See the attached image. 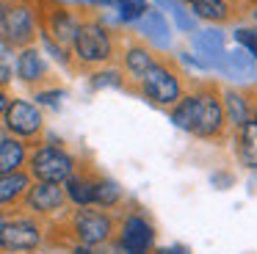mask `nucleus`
Here are the masks:
<instances>
[{
    "instance_id": "nucleus-1",
    "label": "nucleus",
    "mask_w": 257,
    "mask_h": 254,
    "mask_svg": "<svg viewBox=\"0 0 257 254\" xmlns=\"http://www.w3.org/2000/svg\"><path fill=\"white\" fill-rule=\"evenodd\" d=\"M174 124L183 127L188 133H196V136H213L221 124V108L213 97L202 94V97H188L183 99L177 110H174Z\"/></svg>"
},
{
    "instance_id": "nucleus-2",
    "label": "nucleus",
    "mask_w": 257,
    "mask_h": 254,
    "mask_svg": "<svg viewBox=\"0 0 257 254\" xmlns=\"http://www.w3.org/2000/svg\"><path fill=\"white\" fill-rule=\"evenodd\" d=\"M34 166V174L39 177L42 182H61V180H69V171H72V160L56 147H45L34 155L31 160Z\"/></svg>"
},
{
    "instance_id": "nucleus-3",
    "label": "nucleus",
    "mask_w": 257,
    "mask_h": 254,
    "mask_svg": "<svg viewBox=\"0 0 257 254\" xmlns=\"http://www.w3.org/2000/svg\"><path fill=\"white\" fill-rule=\"evenodd\" d=\"M75 50L83 61H105L111 55V42L100 25H83L75 33Z\"/></svg>"
},
{
    "instance_id": "nucleus-4",
    "label": "nucleus",
    "mask_w": 257,
    "mask_h": 254,
    "mask_svg": "<svg viewBox=\"0 0 257 254\" xmlns=\"http://www.w3.org/2000/svg\"><path fill=\"white\" fill-rule=\"evenodd\" d=\"M144 91H147L150 99H155V102H161V105H169V102H174V99L180 97V83L169 69L152 66V69L144 75Z\"/></svg>"
},
{
    "instance_id": "nucleus-5",
    "label": "nucleus",
    "mask_w": 257,
    "mask_h": 254,
    "mask_svg": "<svg viewBox=\"0 0 257 254\" xmlns=\"http://www.w3.org/2000/svg\"><path fill=\"white\" fill-rule=\"evenodd\" d=\"M39 243V229L31 221H12L0 229V246L6 251H28Z\"/></svg>"
},
{
    "instance_id": "nucleus-6",
    "label": "nucleus",
    "mask_w": 257,
    "mask_h": 254,
    "mask_svg": "<svg viewBox=\"0 0 257 254\" xmlns=\"http://www.w3.org/2000/svg\"><path fill=\"white\" fill-rule=\"evenodd\" d=\"M39 124H42V116H39V110H36L31 102L17 99V102L9 105L6 127L12 133H17V136H34V133L39 130Z\"/></svg>"
},
{
    "instance_id": "nucleus-7",
    "label": "nucleus",
    "mask_w": 257,
    "mask_h": 254,
    "mask_svg": "<svg viewBox=\"0 0 257 254\" xmlns=\"http://www.w3.org/2000/svg\"><path fill=\"white\" fill-rule=\"evenodd\" d=\"M75 226H78L80 240L89 243V246H94V243H102V240L108 237V232H111V221H108L102 213H91V210L80 213L78 221H75Z\"/></svg>"
},
{
    "instance_id": "nucleus-8",
    "label": "nucleus",
    "mask_w": 257,
    "mask_h": 254,
    "mask_svg": "<svg viewBox=\"0 0 257 254\" xmlns=\"http://www.w3.org/2000/svg\"><path fill=\"white\" fill-rule=\"evenodd\" d=\"M31 14L25 9H12L6 11L3 22H0V36L9 39L12 44H23L31 39Z\"/></svg>"
},
{
    "instance_id": "nucleus-9",
    "label": "nucleus",
    "mask_w": 257,
    "mask_h": 254,
    "mask_svg": "<svg viewBox=\"0 0 257 254\" xmlns=\"http://www.w3.org/2000/svg\"><path fill=\"white\" fill-rule=\"evenodd\" d=\"M152 243V229L144 218H127L124 221V229H122V248L127 251H147Z\"/></svg>"
},
{
    "instance_id": "nucleus-10",
    "label": "nucleus",
    "mask_w": 257,
    "mask_h": 254,
    "mask_svg": "<svg viewBox=\"0 0 257 254\" xmlns=\"http://www.w3.org/2000/svg\"><path fill=\"white\" fill-rule=\"evenodd\" d=\"M61 202H64V193H61V188H58V182H39V185L31 188V193H28V204L34 210H42V213L56 210Z\"/></svg>"
},
{
    "instance_id": "nucleus-11",
    "label": "nucleus",
    "mask_w": 257,
    "mask_h": 254,
    "mask_svg": "<svg viewBox=\"0 0 257 254\" xmlns=\"http://www.w3.org/2000/svg\"><path fill=\"white\" fill-rule=\"evenodd\" d=\"M25 152H23V144L14 141V138H0V177L3 174H12L20 163H23Z\"/></svg>"
},
{
    "instance_id": "nucleus-12",
    "label": "nucleus",
    "mask_w": 257,
    "mask_h": 254,
    "mask_svg": "<svg viewBox=\"0 0 257 254\" xmlns=\"http://www.w3.org/2000/svg\"><path fill=\"white\" fill-rule=\"evenodd\" d=\"M240 158L246 166L257 169V121L240 124Z\"/></svg>"
},
{
    "instance_id": "nucleus-13",
    "label": "nucleus",
    "mask_w": 257,
    "mask_h": 254,
    "mask_svg": "<svg viewBox=\"0 0 257 254\" xmlns=\"http://www.w3.org/2000/svg\"><path fill=\"white\" fill-rule=\"evenodd\" d=\"M25 185H28V177H25V174H17V171L3 174V177H0V204L12 202L14 196H20V193L25 191Z\"/></svg>"
},
{
    "instance_id": "nucleus-14",
    "label": "nucleus",
    "mask_w": 257,
    "mask_h": 254,
    "mask_svg": "<svg viewBox=\"0 0 257 254\" xmlns=\"http://www.w3.org/2000/svg\"><path fill=\"white\" fill-rule=\"evenodd\" d=\"M144 17V31L150 33V39L152 42H158L161 44V47H166L169 44V28H166V20H163L161 14H158V11H147V14H141Z\"/></svg>"
},
{
    "instance_id": "nucleus-15",
    "label": "nucleus",
    "mask_w": 257,
    "mask_h": 254,
    "mask_svg": "<svg viewBox=\"0 0 257 254\" xmlns=\"http://www.w3.org/2000/svg\"><path fill=\"white\" fill-rule=\"evenodd\" d=\"M17 69H20V77H23V80H36V77L42 75V69H45V64H42L36 50H25L17 61Z\"/></svg>"
},
{
    "instance_id": "nucleus-16",
    "label": "nucleus",
    "mask_w": 257,
    "mask_h": 254,
    "mask_svg": "<svg viewBox=\"0 0 257 254\" xmlns=\"http://www.w3.org/2000/svg\"><path fill=\"white\" fill-rule=\"evenodd\" d=\"M191 9L205 20H224L227 17V6L224 0H191Z\"/></svg>"
},
{
    "instance_id": "nucleus-17",
    "label": "nucleus",
    "mask_w": 257,
    "mask_h": 254,
    "mask_svg": "<svg viewBox=\"0 0 257 254\" xmlns=\"http://www.w3.org/2000/svg\"><path fill=\"white\" fill-rule=\"evenodd\" d=\"M199 50L205 55H210V58H216V61H221L224 55H221V33L218 31H205V33H199Z\"/></svg>"
},
{
    "instance_id": "nucleus-18",
    "label": "nucleus",
    "mask_w": 257,
    "mask_h": 254,
    "mask_svg": "<svg viewBox=\"0 0 257 254\" xmlns=\"http://www.w3.org/2000/svg\"><path fill=\"white\" fill-rule=\"evenodd\" d=\"M91 188H94V185H89L86 180H78V177H72V180L67 182L69 199H72V202H78V204H89L91 202Z\"/></svg>"
},
{
    "instance_id": "nucleus-19",
    "label": "nucleus",
    "mask_w": 257,
    "mask_h": 254,
    "mask_svg": "<svg viewBox=\"0 0 257 254\" xmlns=\"http://www.w3.org/2000/svg\"><path fill=\"white\" fill-rule=\"evenodd\" d=\"M53 33H56L61 42H72L75 33H78V25L72 22V17L67 14H56L53 17Z\"/></svg>"
},
{
    "instance_id": "nucleus-20",
    "label": "nucleus",
    "mask_w": 257,
    "mask_h": 254,
    "mask_svg": "<svg viewBox=\"0 0 257 254\" xmlns=\"http://www.w3.org/2000/svg\"><path fill=\"white\" fill-rule=\"evenodd\" d=\"M127 66H130V72H133V75L144 77L155 64H152V58L144 53V50H130V53H127Z\"/></svg>"
},
{
    "instance_id": "nucleus-21",
    "label": "nucleus",
    "mask_w": 257,
    "mask_h": 254,
    "mask_svg": "<svg viewBox=\"0 0 257 254\" xmlns=\"http://www.w3.org/2000/svg\"><path fill=\"white\" fill-rule=\"evenodd\" d=\"M119 199V188L113 182H100V185L91 188V202H100V204H113Z\"/></svg>"
},
{
    "instance_id": "nucleus-22",
    "label": "nucleus",
    "mask_w": 257,
    "mask_h": 254,
    "mask_svg": "<svg viewBox=\"0 0 257 254\" xmlns=\"http://www.w3.org/2000/svg\"><path fill=\"white\" fill-rule=\"evenodd\" d=\"M116 9H119V17H122V20H139L141 14H144V3H141V0H116Z\"/></svg>"
},
{
    "instance_id": "nucleus-23",
    "label": "nucleus",
    "mask_w": 257,
    "mask_h": 254,
    "mask_svg": "<svg viewBox=\"0 0 257 254\" xmlns=\"http://www.w3.org/2000/svg\"><path fill=\"white\" fill-rule=\"evenodd\" d=\"M224 58L229 61V66L235 69V75H249V69H251V55H249V53H243V50H235V53L224 55Z\"/></svg>"
},
{
    "instance_id": "nucleus-24",
    "label": "nucleus",
    "mask_w": 257,
    "mask_h": 254,
    "mask_svg": "<svg viewBox=\"0 0 257 254\" xmlns=\"http://www.w3.org/2000/svg\"><path fill=\"white\" fill-rule=\"evenodd\" d=\"M158 3H163L169 11H172V17L177 20V25L183 28V31H191V28H194V20H191V17L185 14V9L177 3V0H158Z\"/></svg>"
},
{
    "instance_id": "nucleus-25",
    "label": "nucleus",
    "mask_w": 257,
    "mask_h": 254,
    "mask_svg": "<svg viewBox=\"0 0 257 254\" xmlns=\"http://www.w3.org/2000/svg\"><path fill=\"white\" fill-rule=\"evenodd\" d=\"M227 113H229V119H232L235 124H243L246 121V108H243V102H240V97L232 94V91L227 94Z\"/></svg>"
},
{
    "instance_id": "nucleus-26",
    "label": "nucleus",
    "mask_w": 257,
    "mask_h": 254,
    "mask_svg": "<svg viewBox=\"0 0 257 254\" xmlns=\"http://www.w3.org/2000/svg\"><path fill=\"white\" fill-rule=\"evenodd\" d=\"M235 39H238L240 44H246L251 55L257 53V33L254 31H238V33H235Z\"/></svg>"
},
{
    "instance_id": "nucleus-27",
    "label": "nucleus",
    "mask_w": 257,
    "mask_h": 254,
    "mask_svg": "<svg viewBox=\"0 0 257 254\" xmlns=\"http://www.w3.org/2000/svg\"><path fill=\"white\" fill-rule=\"evenodd\" d=\"M158 254H191L188 248H183V246H172V248H161Z\"/></svg>"
},
{
    "instance_id": "nucleus-28",
    "label": "nucleus",
    "mask_w": 257,
    "mask_h": 254,
    "mask_svg": "<svg viewBox=\"0 0 257 254\" xmlns=\"http://www.w3.org/2000/svg\"><path fill=\"white\" fill-rule=\"evenodd\" d=\"M6 110V97H3V91H0V113Z\"/></svg>"
},
{
    "instance_id": "nucleus-29",
    "label": "nucleus",
    "mask_w": 257,
    "mask_h": 254,
    "mask_svg": "<svg viewBox=\"0 0 257 254\" xmlns=\"http://www.w3.org/2000/svg\"><path fill=\"white\" fill-rule=\"evenodd\" d=\"M122 251H124V254H144V251H127V248H122Z\"/></svg>"
},
{
    "instance_id": "nucleus-30",
    "label": "nucleus",
    "mask_w": 257,
    "mask_h": 254,
    "mask_svg": "<svg viewBox=\"0 0 257 254\" xmlns=\"http://www.w3.org/2000/svg\"><path fill=\"white\" fill-rule=\"evenodd\" d=\"M3 224H6V221H3V215H0V229H3Z\"/></svg>"
},
{
    "instance_id": "nucleus-31",
    "label": "nucleus",
    "mask_w": 257,
    "mask_h": 254,
    "mask_svg": "<svg viewBox=\"0 0 257 254\" xmlns=\"http://www.w3.org/2000/svg\"><path fill=\"white\" fill-rule=\"evenodd\" d=\"M254 58H257V53H254Z\"/></svg>"
}]
</instances>
